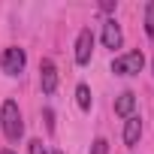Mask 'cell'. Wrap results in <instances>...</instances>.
I'll return each mask as SVG.
<instances>
[{"label": "cell", "mask_w": 154, "mask_h": 154, "mask_svg": "<svg viewBox=\"0 0 154 154\" xmlns=\"http://www.w3.org/2000/svg\"><path fill=\"white\" fill-rule=\"evenodd\" d=\"M0 127H3V136L9 142H18L24 136V121H21V109L15 100H6L3 109H0Z\"/></svg>", "instance_id": "1"}, {"label": "cell", "mask_w": 154, "mask_h": 154, "mask_svg": "<svg viewBox=\"0 0 154 154\" xmlns=\"http://www.w3.org/2000/svg\"><path fill=\"white\" fill-rule=\"evenodd\" d=\"M24 63H27V54L18 45H9V48H3V54H0V69H3L6 75H21Z\"/></svg>", "instance_id": "2"}, {"label": "cell", "mask_w": 154, "mask_h": 154, "mask_svg": "<svg viewBox=\"0 0 154 154\" xmlns=\"http://www.w3.org/2000/svg\"><path fill=\"white\" fill-rule=\"evenodd\" d=\"M142 63H145L142 51H124V54H118L112 60V72L115 75H136L142 69Z\"/></svg>", "instance_id": "3"}, {"label": "cell", "mask_w": 154, "mask_h": 154, "mask_svg": "<svg viewBox=\"0 0 154 154\" xmlns=\"http://www.w3.org/2000/svg\"><path fill=\"white\" fill-rule=\"evenodd\" d=\"M91 51H94V33L91 27H82L75 36V63H91Z\"/></svg>", "instance_id": "4"}, {"label": "cell", "mask_w": 154, "mask_h": 154, "mask_svg": "<svg viewBox=\"0 0 154 154\" xmlns=\"http://www.w3.org/2000/svg\"><path fill=\"white\" fill-rule=\"evenodd\" d=\"M39 85H42V94L57 91V66L51 57H42V63H39Z\"/></svg>", "instance_id": "5"}, {"label": "cell", "mask_w": 154, "mask_h": 154, "mask_svg": "<svg viewBox=\"0 0 154 154\" xmlns=\"http://www.w3.org/2000/svg\"><path fill=\"white\" fill-rule=\"evenodd\" d=\"M124 42V33H121V24L115 18H106L103 21V45L106 48H121Z\"/></svg>", "instance_id": "6"}, {"label": "cell", "mask_w": 154, "mask_h": 154, "mask_svg": "<svg viewBox=\"0 0 154 154\" xmlns=\"http://www.w3.org/2000/svg\"><path fill=\"white\" fill-rule=\"evenodd\" d=\"M139 139H142V118H139V115L124 118V145H127V148H136Z\"/></svg>", "instance_id": "7"}, {"label": "cell", "mask_w": 154, "mask_h": 154, "mask_svg": "<svg viewBox=\"0 0 154 154\" xmlns=\"http://www.w3.org/2000/svg\"><path fill=\"white\" fill-rule=\"evenodd\" d=\"M133 109H136V94H133V91H124V94L115 100V115H121V118H130V115H136Z\"/></svg>", "instance_id": "8"}, {"label": "cell", "mask_w": 154, "mask_h": 154, "mask_svg": "<svg viewBox=\"0 0 154 154\" xmlns=\"http://www.w3.org/2000/svg\"><path fill=\"white\" fill-rule=\"evenodd\" d=\"M75 103H79V109H82V112H88V109H91V88H88L85 82L75 88Z\"/></svg>", "instance_id": "9"}, {"label": "cell", "mask_w": 154, "mask_h": 154, "mask_svg": "<svg viewBox=\"0 0 154 154\" xmlns=\"http://www.w3.org/2000/svg\"><path fill=\"white\" fill-rule=\"evenodd\" d=\"M145 33H148V36H154V0L145 6Z\"/></svg>", "instance_id": "10"}, {"label": "cell", "mask_w": 154, "mask_h": 154, "mask_svg": "<svg viewBox=\"0 0 154 154\" xmlns=\"http://www.w3.org/2000/svg\"><path fill=\"white\" fill-rule=\"evenodd\" d=\"M91 154H109V142L100 136V139H94V145H91Z\"/></svg>", "instance_id": "11"}, {"label": "cell", "mask_w": 154, "mask_h": 154, "mask_svg": "<svg viewBox=\"0 0 154 154\" xmlns=\"http://www.w3.org/2000/svg\"><path fill=\"white\" fill-rule=\"evenodd\" d=\"M27 148H30V154H48V151H45V145H42V139H30V145H27Z\"/></svg>", "instance_id": "12"}, {"label": "cell", "mask_w": 154, "mask_h": 154, "mask_svg": "<svg viewBox=\"0 0 154 154\" xmlns=\"http://www.w3.org/2000/svg\"><path fill=\"white\" fill-rule=\"evenodd\" d=\"M115 6H118L115 0H103V3H100V9H103V12H115Z\"/></svg>", "instance_id": "13"}, {"label": "cell", "mask_w": 154, "mask_h": 154, "mask_svg": "<svg viewBox=\"0 0 154 154\" xmlns=\"http://www.w3.org/2000/svg\"><path fill=\"white\" fill-rule=\"evenodd\" d=\"M0 154H15V151H0Z\"/></svg>", "instance_id": "14"}, {"label": "cell", "mask_w": 154, "mask_h": 154, "mask_svg": "<svg viewBox=\"0 0 154 154\" xmlns=\"http://www.w3.org/2000/svg\"><path fill=\"white\" fill-rule=\"evenodd\" d=\"M54 154H63V151H54Z\"/></svg>", "instance_id": "15"}]
</instances>
